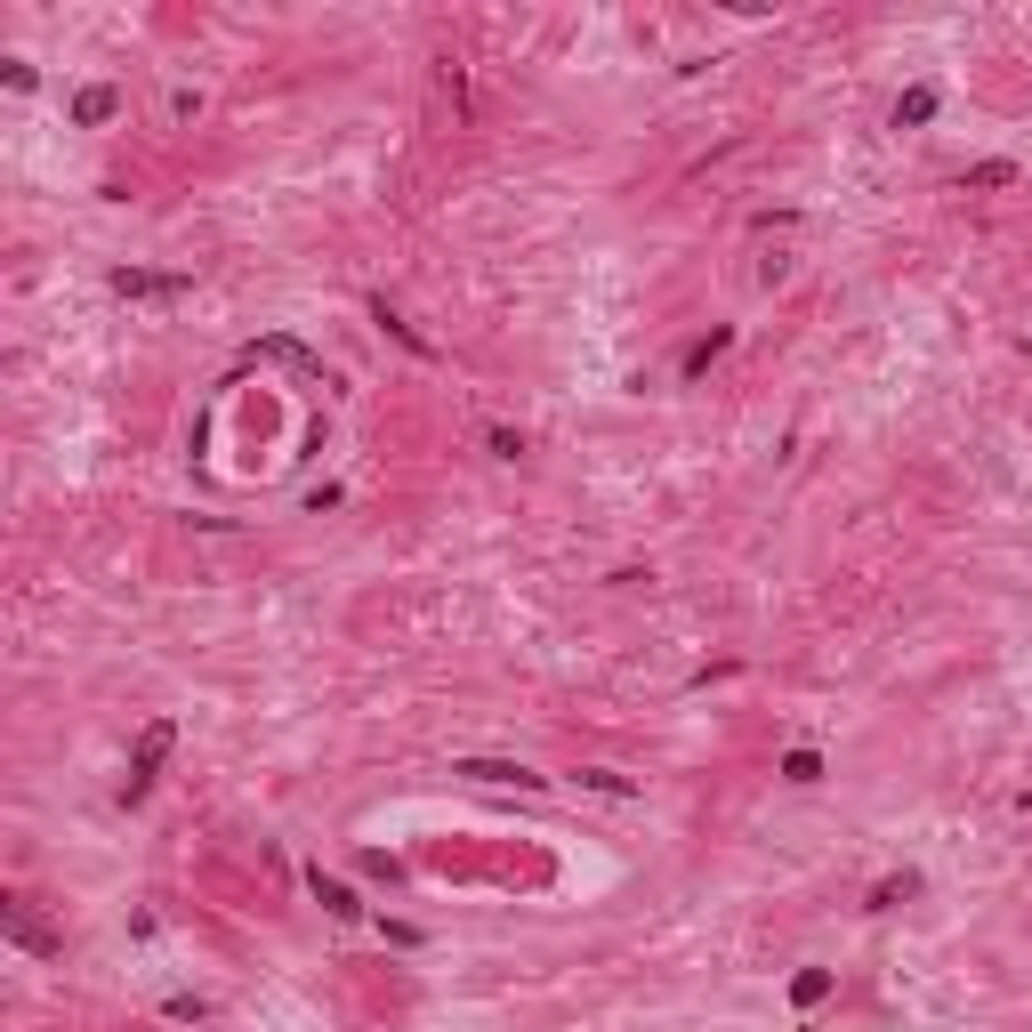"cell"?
Instances as JSON below:
<instances>
[{
	"label": "cell",
	"mask_w": 1032,
	"mask_h": 1032,
	"mask_svg": "<svg viewBox=\"0 0 1032 1032\" xmlns=\"http://www.w3.org/2000/svg\"><path fill=\"white\" fill-rule=\"evenodd\" d=\"M170 742H178V727H170V718H154V727L137 734V751H130V782H121V799H146V791H154V775H161V758H170Z\"/></svg>",
	"instance_id": "obj_1"
},
{
	"label": "cell",
	"mask_w": 1032,
	"mask_h": 1032,
	"mask_svg": "<svg viewBox=\"0 0 1032 1032\" xmlns=\"http://www.w3.org/2000/svg\"><path fill=\"white\" fill-rule=\"evenodd\" d=\"M484 444L501 452V460H516V452H525V436H516V428H484Z\"/></svg>",
	"instance_id": "obj_14"
},
{
	"label": "cell",
	"mask_w": 1032,
	"mask_h": 1032,
	"mask_svg": "<svg viewBox=\"0 0 1032 1032\" xmlns=\"http://www.w3.org/2000/svg\"><path fill=\"white\" fill-rule=\"evenodd\" d=\"M920 121H936V89H903L896 97V130H920Z\"/></svg>",
	"instance_id": "obj_7"
},
{
	"label": "cell",
	"mask_w": 1032,
	"mask_h": 1032,
	"mask_svg": "<svg viewBox=\"0 0 1032 1032\" xmlns=\"http://www.w3.org/2000/svg\"><path fill=\"white\" fill-rule=\"evenodd\" d=\"M791 1000L799 1008H823V1000H831V968H807V976L791 984Z\"/></svg>",
	"instance_id": "obj_8"
},
{
	"label": "cell",
	"mask_w": 1032,
	"mask_h": 1032,
	"mask_svg": "<svg viewBox=\"0 0 1032 1032\" xmlns=\"http://www.w3.org/2000/svg\"><path fill=\"white\" fill-rule=\"evenodd\" d=\"M307 887H315V903H323V912H332V920H356V912H363V903L347 896L339 879H323V872H307Z\"/></svg>",
	"instance_id": "obj_6"
},
{
	"label": "cell",
	"mask_w": 1032,
	"mask_h": 1032,
	"mask_svg": "<svg viewBox=\"0 0 1032 1032\" xmlns=\"http://www.w3.org/2000/svg\"><path fill=\"white\" fill-rule=\"evenodd\" d=\"M727 339H734V332H710V339H694V347H686V380H694V371H710L718 356H727Z\"/></svg>",
	"instance_id": "obj_9"
},
{
	"label": "cell",
	"mask_w": 1032,
	"mask_h": 1032,
	"mask_svg": "<svg viewBox=\"0 0 1032 1032\" xmlns=\"http://www.w3.org/2000/svg\"><path fill=\"white\" fill-rule=\"evenodd\" d=\"M960 185H1017V161H976Z\"/></svg>",
	"instance_id": "obj_10"
},
{
	"label": "cell",
	"mask_w": 1032,
	"mask_h": 1032,
	"mask_svg": "<svg viewBox=\"0 0 1032 1032\" xmlns=\"http://www.w3.org/2000/svg\"><path fill=\"white\" fill-rule=\"evenodd\" d=\"M912 887H920L912 872H903V879H879V896H872V903H879V912H887V903H903V896H912Z\"/></svg>",
	"instance_id": "obj_13"
},
{
	"label": "cell",
	"mask_w": 1032,
	"mask_h": 1032,
	"mask_svg": "<svg viewBox=\"0 0 1032 1032\" xmlns=\"http://www.w3.org/2000/svg\"><path fill=\"white\" fill-rule=\"evenodd\" d=\"M782 782H823V758L815 751H791V758H782Z\"/></svg>",
	"instance_id": "obj_11"
},
{
	"label": "cell",
	"mask_w": 1032,
	"mask_h": 1032,
	"mask_svg": "<svg viewBox=\"0 0 1032 1032\" xmlns=\"http://www.w3.org/2000/svg\"><path fill=\"white\" fill-rule=\"evenodd\" d=\"M113 113H121V97L106 89V81H97V89H81V97H73V121H81V130H97V121H113Z\"/></svg>",
	"instance_id": "obj_5"
},
{
	"label": "cell",
	"mask_w": 1032,
	"mask_h": 1032,
	"mask_svg": "<svg viewBox=\"0 0 1032 1032\" xmlns=\"http://www.w3.org/2000/svg\"><path fill=\"white\" fill-rule=\"evenodd\" d=\"M581 782H589V791H605V799H629V791H637V782H629V775H613V767H589Z\"/></svg>",
	"instance_id": "obj_12"
},
{
	"label": "cell",
	"mask_w": 1032,
	"mask_h": 1032,
	"mask_svg": "<svg viewBox=\"0 0 1032 1032\" xmlns=\"http://www.w3.org/2000/svg\"><path fill=\"white\" fill-rule=\"evenodd\" d=\"M113 291H121V299H185L194 283H185V275H154V266H121Z\"/></svg>",
	"instance_id": "obj_2"
},
{
	"label": "cell",
	"mask_w": 1032,
	"mask_h": 1032,
	"mask_svg": "<svg viewBox=\"0 0 1032 1032\" xmlns=\"http://www.w3.org/2000/svg\"><path fill=\"white\" fill-rule=\"evenodd\" d=\"M0 920H9V936L25 944V952H40V960H49V952H65V936H49V927H40V920H33L25 903H16V896L0 903Z\"/></svg>",
	"instance_id": "obj_4"
},
{
	"label": "cell",
	"mask_w": 1032,
	"mask_h": 1032,
	"mask_svg": "<svg viewBox=\"0 0 1032 1032\" xmlns=\"http://www.w3.org/2000/svg\"><path fill=\"white\" fill-rule=\"evenodd\" d=\"M452 775H468V782H516V791H541V782H549V775L516 767V758H460Z\"/></svg>",
	"instance_id": "obj_3"
}]
</instances>
